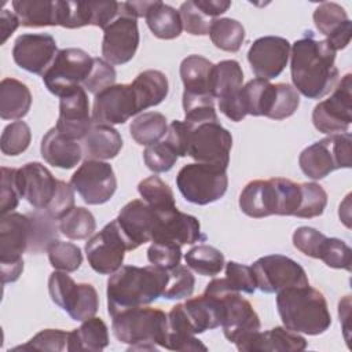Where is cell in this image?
Instances as JSON below:
<instances>
[{
	"label": "cell",
	"instance_id": "9",
	"mask_svg": "<svg viewBox=\"0 0 352 352\" xmlns=\"http://www.w3.org/2000/svg\"><path fill=\"white\" fill-rule=\"evenodd\" d=\"M69 272L55 270L48 278V293L54 304L77 322L96 315L99 296L91 283H76Z\"/></svg>",
	"mask_w": 352,
	"mask_h": 352
},
{
	"label": "cell",
	"instance_id": "52",
	"mask_svg": "<svg viewBox=\"0 0 352 352\" xmlns=\"http://www.w3.org/2000/svg\"><path fill=\"white\" fill-rule=\"evenodd\" d=\"M300 106V94L297 89L287 82L276 84V95L272 104V109L268 114L271 120H285L296 113Z\"/></svg>",
	"mask_w": 352,
	"mask_h": 352
},
{
	"label": "cell",
	"instance_id": "31",
	"mask_svg": "<svg viewBox=\"0 0 352 352\" xmlns=\"http://www.w3.org/2000/svg\"><path fill=\"white\" fill-rule=\"evenodd\" d=\"M131 84L136 95L139 111L160 104L169 92V82L165 73L154 69L139 73Z\"/></svg>",
	"mask_w": 352,
	"mask_h": 352
},
{
	"label": "cell",
	"instance_id": "43",
	"mask_svg": "<svg viewBox=\"0 0 352 352\" xmlns=\"http://www.w3.org/2000/svg\"><path fill=\"white\" fill-rule=\"evenodd\" d=\"M59 231L69 239H87L96 230V221L91 210L74 206L59 219Z\"/></svg>",
	"mask_w": 352,
	"mask_h": 352
},
{
	"label": "cell",
	"instance_id": "57",
	"mask_svg": "<svg viewBox=\"0 0 352 352\" xmlns=\"http://www.w3.org/2000/svg\"><path fill=\"white\" fill-rule=\"evenodd\" d=\"M19 191L16 186V168L1 166L0 187V214L11 213L19 204Z\"/></svg>",
	"mask_w": 352,
	"mask_h": 352
},
{
	"label": "cell",
	"instance_id": "22",
	"mask_svg": "<svg viewBox=\"0 0 352 352\" xmlns=\"http://www.w3.org/2000/svg\"><path fill=\"white\" fill-rule=\"evenodd\" d=\"M92 114L82 85L59 99V116L55 128L66 138L81 140L92 126Z\"/></svg>",
	"mask_w": 352,
	"mask_h": 352
},
{
	"label": "cell",
	"instance_id": "44",
	"mask_svg": "<svg viewBox=\"0 0 352 352\" xmlns=\"http://www.w3.org/2000/svg\"><path fill=\"white\" fill-rule=\"evenodd\" d=\"M184 121L190 125H199L205 122L219 121L214 99L210 95H195L183 92Z\"/></svg>",
	"mask_w": 352,
	"mask_h": 352
},
{
	"label": "cell",
	"instance_id": "63",
	"mask_svg": "<svg viewBox=\"0 0 352 352\" xmlns=\"http://www.w3.org/2000/svg\"><path fill=\"white\" fill-rule=\"evenodd\" d=\"M1 267V282L3 285L6 283H12L19 279L23 271V258L11 261V263H0Z\"/></svg>",
	"mask_w": 352,
	"mask_h": 352
},
{
	"label": "cell",
	"instance_id": "42",
	"mask_svg": "<svg viewBox=\"0 0 352 352\" xmlns=\"http://www.w3.org/2000/svg\"><path fill=\"white\" fill-rule=\"evenodd\" d=\"M142 199L155 210H169L176 208L172 188L157 175L143 179L138 184Z\"/></svg>",
	"mask_w": 352,
	"mask_h": 352
},
{
	"label": "cell",
	"instance_id": "35",
	"mask_svg": "<svg viewBox=\"0 0 352 352\" xmlns=\"http://www.w3.org/2000/svg\"><path fill=\"white\" fill-rule=\"evenodd\" d=\"M11 6L25 28L58 26L56 0H14Z\"/></svg>",
	"mask_w": 352,
	"mask_h": 352
},
{
	"label": "cell",
	"instance_id": "47",
	"mask_svg": "<svg viewBox=\"0 0 352 352\" xmlns=\"http://www.w3.org/2000/svg\"><path fill=\"white\" fill-rule=\"evenodd\" d=\"M30 140L32 132L29 125L25 121H14L1 132L0 150L6 155L15 157L22 154L29 147Z\"/></svg>",
	"mask_w": 352,
	"mask_h": 352
},
{
	"label": "cell",
	"instance_id": "53",
	"mask_svg": "<svg viewBox=\"0 0 352 352\" xmlns=\"http://www.w3.org/2000/svg\"><path fill=\"white\" fill-rule=\"evenodd\" d=\"M177 158L179 157L176 155V153L165 140H160L154 144L146 146L143 151V161L146 166L154 173L170 170L176 164Z\"/></svg>",
	"mask_w": 352,
	"mask_h": 352
},
{
	"label": "cell",
	"instance_id": "11",
	"mask_svg": "<svg viewBox=\"0 0 352 352\" xmlns=\"http://www.w3.org/2000/svg\"><path fill=\"white\" fill-rule=\"evenodd\" d=\"M352 121V76L346 73L333 89V94L319 102L312 111L314 126L326 135L344 133Z\"/></svg>",
	"mask_w": 352,
	"mask_h": 352
},
{
	"label": "cell",
	"instance_id": "1",
	"mask_svg": "<svg viewBox=\"0 0 352 352\" xmlns=\"http://www.w3.org/2000/svg\"><path fill=\"white\" fill-rule=\"evenodd\" d=\"M336 50L326 40H316L311 30L296 40L290 48L293 87L308 99H322L338 82Z\"/></svg>",
	"mask_w": 352,
	"mask_h": 352
},
{
	"label": "cell",
	"instance_id": "14",
	"mask_svg": "<svg viewBox=\"0 0 352 352\" xmlns=\"http://www.w3.org/2000/svg\"><path fill=\"white\" fill-rule=\"evenodd\" d=\"M74 191L88 205H102L111 199L117 190V179L109 162L84 160L70 177Z\"/></svg>",
	"mask_w": 352,
	"mask_h": 352
},
{
	"label": "cell",
	"instance_id": "20",
	"mask_svg": "<svg viewBox=\"0 0 352 352\" xmlns=\"http://www.w3.org/2000/svg\"><path fill=\"white\" fill-rule=\"evenodd\" d=\"M56 54V41L48 33H23L15 38L12 47V59L16 66L41 76Z\"/></svg>",
	"mask_w": 352,
	"mask_h": 352
},
{
	"label": "cell",
	"instance_id": "2",
	"mask_svg": "<svg viewBox=\"0 0 352 352\" xmlns=\"http://www.w3.org/2000/svg\"><path fill=\"white\" fill-rule=\"evenodd\" d=\"M168 282V271L157 265H122L107 280V312L117 314L136 307H144L162 297Z\"/></svg>",
	"mask_w": 352,
	"mask_h": 352
},
{
	"label": "cell",
	"instance_id": "13",
	"mask_svg": "<svg viewBox=\"0 0 352 352\" xmlns=\"http://www.w3.org/2000/svg\"><path fill=\"white\" fill-rule=\"evenodd\" d=\"M231 147L232 136L219 121L191 125L187 155L195 162L228 168Z\"/></svg>",
	"mask_w": 352,
	"mask_h": 352
},
{
	"label": "cell",
	"instance_id": "24",
	"mask_svg": "<svg viewBox=\"0 0 352 352\" xmlns=\"http://www.w3.org/2000/svg\"><path fill=\"white\" fill-rule=\"evenodd\" d=\"M32 223L30 217L18 212L1 216L0 220V263H11L22 258L29 250Z\"/></svg>",
	"mask_w": 352,
	"mask_h": 352
},
{
	"label": "cell",
	"instance_id": "49",
	"mask_svg": "<svg viewBox=\"0 0 352 352\" xmlns=\"http://www.w3.org/2000/svg\"><path fill=\"white\" fill-rule=\"evenodd\" d=\"M195 278L187 265H177L168 271V282L162 297L166 300H182L192 294Z\"/></svg>",
	"mask_w": 352,
	"mask_h": 352
},
{
	"label": "cell",
	"instance_id": "18",
	"mask_svg": "<svg viewBox=\"0 0 352 352\" xmlns=\"http://www.w3.org/2000/svg\"><path fill=\"white\" fill-rule=\"evenodd\" d=\"M140 36L135 18L118 14L103 30L102 55L110 65L128 63L136 54Z\"/></svg>",
	"mask_w": 352,
	"mask_h": 352
},
{
	"label": "cell",
	"instance_id": "29",
	"mask_svg": "<svg viewBox=\"0 0 352 352\" xmlns=\"http://www.w3.org/2000/svg\"><path fill=\"white\" fill-rule=\"evenodd\" d=\"M183 309L195 336L221 324V301L213 294L204 292L198 297L188 298L183 302Z\"/></svg>",
	"mask_w": 352,
	"mask_h": 352
},
{
	"label": "cell",
	"instance_id": "50",
	"mask_svg": "<svg viewBox=\"0 0 352 352\" xmlns=\"http://www.w3.org/2000/svg\"><path fill=\"white\" fill-rule=\"evenodd\" d=\"M351 248L338 238H329L323 241L318 258L322 260L327 267L336 270H345L351 271Z\"/></svg>",
	"mask_w": 352,
	"mask_h": 352
},
{
	"label": "cell",
	"instance_id": "51",
	"mask_svg": "<svg viewBox=\"0 0 352 352\" xmlns=\"http://www.w3.org/2000/svg\"><path fill=\"white\" fill-rule=\"evenodd\" d=\"M223 282L228 290L238 293L253 294L257 289L252 267L236 261L226 263V278H223Z\"/></svg>",
	"mask_w": 352,
	"mask_h": 352
},
{
	"label": "cell",
	"instance_id": "38",
	"mask_svg": "<svg viewBox=\"0 0 352 352\" xmlns=\"http://www.w3.org/2000/svg\"><path fill=\"white\" fill-rule=\"evenodd\" d=\"M168 122L164 114L158 111H147L139 114L129 125L132 139L140 146H150L165 138Z\"/></svg>",
	"mask_w": 352,
	"mask_h": 352
},
{
	"label": "cell",
	"instance_id": "23",
	"mask_svg": "<svg viewBox=\"0 0 352 352\" xmlns=\"http://www.w3.org/2000/svg\"><path fill=\"white\" fill-rule=\"evenodd\" d=\"M157 212L158 223L151 242H172L183 246L206 241L208 236L201 231L197 217L183 213L177 208Z\"/></svg>",
	"mask_w": 352,
	"mask_h": 352
},
{
	"label": "cell",
	"instance_id": "55",
	"mask_svg": "<svg viewBox=\"0 0 352 352\" xmlns=\"http://www.w3.org/2000/svg\"><path fill=\"white\" fill-rule=\"evenodd\" d=\"M147 260L165 271H170L180 264L182 246L172 242H153L147 249Z\"/></svg>",
	"mask_w": 352,
	"mask_h": 352
},
{
	"label": "cell",
	"instance_id": "37",
	"mask_svg": "<svg viewBox=\"0 0 352 352\" xmlns=\"http://www.w3.org/2000/svg\"><path fill=\"white\" fill-rule=\"evenodd\" d=\"M243 84V72L239 62L226 59L213 66L210 95L216 99H226L236 94Z\"/></svg>",
	"mask_w": 352,
	"mask_h": 352
},
{
	"label": "cell",
	"instance_id": "36",
	"mask_svg": "<svg viewBox=\"0 0 352 352\" xmlns=\"http://www.w3.org/2000/svg\"><path fill=\"white\" fill-rule=\"evenodd\" d=\"M144 19L151 33L161 40H173L182 34L183 23L179 11L162 1L155 0Z\"/></svg>",
	"mask_w": 352,
	"mask_h": 352
},
{
	"label": "cell",
	"instance_id": "25",
	"mask_svg": "<svg viewBox=\"0 0 352 352\" xmlns=\"http://www.w3.org/2000/svg\"><path fill=\"white\" fill-rule=\"evenodd\" d=\"M314 23L326 37V41L336 50H344L351 41V21L346 11L337 3H320L314 11Z\"/></svg>",
	"mask_w": 352,
	"mask_h": 352
},
{
	"label": "cell",
	"instance_id": "33",
	"mask_svg": "<svg viewBox=\"0 0 352 352\" xmlns=\"http://www.w3.org/2000/svg\"><path fill=\"white\" fill-rule=\"evenodd\" d=\"M213 66L214 65L209 59L201 55L192 54L186 56L182 60L179 69L180 78L184 85V92L195 95H210Z\"/></svg>",
	"mask_w": 352,
	"mask_h": 352
},
{
	"label": "cell",
	"instance_id": "46",
	"mask_svg": "<svg viewBox=\"0 0 352 352\" xmlns=\"http://www.w3.org/2000/svg\"><path fill=\"white\" fill-rule=\"evenodd\" d=\"M326 205H327V192L320 184L315 182L301 183V201L296 212V217H300V219L318 217L324 212Z\"/></svg>",
	"mask_w": 352,
	"mask_h": 352
},
{
	"label": "cell",
	"instance_id": "39",
	"mask_svg": "<svg viewBox=\"0 0 352 352\" xmlns=\"http://www.w3.org/2000/svg\"><path fill=\"white\" fill-rule=\"evenodd\" d=\"M209 37L216 48L236 52L245 40V28L239 21L232 18H214L210 23Z\"/></svg>",
	"mask_w": 352,
	"mask_h": 352
},
{
	"label": "cell",
	"instance_id": "62",
	"mask_svg": "<svg viewBox=\"0 0 352 352\" xmlns=\"http://www.w3.org/2000/svg\"><path fill=\"white\" fill-rule=\"evenodd\" d=\"M19 25H21V22H19L16 14L4 8L0 14V33H1L0 44H4L8 40V37L16 30V28Z\"/></svg>",
	"mask_w": 352,
	"mask_h": 352
},
{
	"label": "cell",
	"instance_id": "32",
	"mask_svg": "<svg viewBox=\"0 0 352 352\" xmlns=\"http://www.w3.org/2000/svg\"><path fill=\"white\" fill-rule=\"evenodd\" d=\"M109 345V329L103 319L92 316L69 331L67 351H103Z\"/></svg>",
	"mask_w": 352,
	"mask_h": 352
},
{
	"label": "cell",
	"instance_id": "60",
	"mask_svg": "<svg viewBox=\"0 0 352 352\" xmlns=\"http://www.w3.org/2000/svg\"><path fill=\"white\" fill-rule=\"evenodd\" d=\"M74 208V188L70 183H66L63 180L58 182L56 192L45 209L48 214H51L54 219L59 220L63 217L67 212H70Z\"/></svg>",
	"mask_w": 352,
	"mask_h": 352
},
{
	"label": "cell",
	"instance_id": "28",
	"mask_svg": "<svg viewBox=\"0 0 352 352\" xmlns=\"http://www.w3.org/2000/svg\"><path fill=\"white\" fill-rule=\"evenodd\" d=\"M82 157L85 160H111L122 148V138L111 125L92 124L88 133L81 139Z\"/></svg>",
	"mask_w": 352,
	"mask_h": 352
},
{
	"label": "cell",
	"instance_id": "27",
	"mask_svg": "<svg viewBox=\"0 0 352 352\" xmlns=\"http://www.w3.org/2000/svg\"><path fill=\"white\" fill-rule=\"evenodd\" d=\"M40 153L47 164L60 169H72L82 158V148L78 140L63 136L55 126L43 136Z\"/></svg>",
	"mask_w": 352,
	"mask_h": 352
},
{
	"label": "cell",
	"instance_id": "8",
	"mask_svg": "<svg viewBox=\"0 0 352 352\" xmlns=\"http://www.w3.org/2000/svg\"><path fill=\"white\" fill-rule=\"evenodd\" d=\"M205 293L220 298L223 312L220 326L224 337L230 342L239 345L260 330L261 323L257 312L241 293L221 289V286L219 287V283L214 279L206 285Z\"/></svg>",
	"mask_w": 352,
	"mask_h": 352
},
{
	"label": "cell",
	"instance_id": "41",
	"mask_svg": "<svg viewBox=\"0 0 352 352\" xmlns=\"http://www.w3.org/2000/svg\"><path fill=\"white\" fill-rule=\"evenodd\" d=\"M184 261L190 270L202 276L217 275L226 264L224 254L210 245H197L191 248L184 254Z\"/></svg>",
	"mask_w": 352,
	"mask_h": 352
},
{
	"label": "cell",
	"instance_id": "30",
	"mask_svg": "<svg viewBox=\"0 0 352 352\" xmlns=\"http://www.w3.org/2000/svg\"><path fill=\"white\" fill-rule=\"evenodd\" d=\"M32 106V94L22 81L6 77L0 82V117L3 120H21Z\"/></svg>",
	"mask_w": 352,
	"mask_h": 352
},
{
	"label": "cell",
	"instance_id": "15",
	"mask_svg": "<svg viewBox=\"0 0 352 352\" xmlns=\"http://www.w3.org/2000/svg\"><path fill=\"white\" fill-rule=\"evenodd\" d=\"M126 242L114 220L107 223L85 243V254L91 268L100 275H111L122 267Z\"/></svg>",
	"mask_w": 352,
	"mask_h": 352
},
{
	"label": "cell",
	"instance_id": "26",
	"mask_svg": "<svg viewBox=\"0 0 352 352\" xmlns=\"http://www.w3.org/2000/svg\"><path fill=\"white\" fill-rule=\"evenodd\" d=\"M307 348V340L285 326H276L265 331H257L236 345L241 352H298Z\"/></svg>",
	"mask_w": 352,
	"mask_h": 352
},
{
	"label": "cell",
	"instance_id": "21",
	"mask_svg": "<svg viewBox=\"0 0 352 352\" xmlns=\"http://www.w3.org/2000/svg\"><path fill=\"white\" fill-rule=\"evenodd\" d=\"M59 179L40 162H28L16 169V186L21 198L26 199L34 209L45 210L51 204Z\"/></svg>",
	"mask_w": 352,
	"mask_h": 352
},
{
	"label": "cell",
	"instance_id": "64",
	"mask_svg": "<svg viewBox=\"0 0 352 352\" xmlns=\"http://www.w3.org/2000/svg\"><path fill=\"white\" fill-rule=\"evenodd\" d=\"M338 316L340 322L342 326L344 331V338L349 344V333H351V326H349V318H351V296H345L340 300L338 302Z\"/></svg>",
	"mask_w": 352,
	"mask_h": 352
},
{
	"label": "cell",
	"instance_id": "17",
	"mask_svg": "<svg viewBox=\"0 0 352 352\" xmlns=\"http://www.w3.org/2000/svg\"><path fill=\"white\" fill-rule=\"evenodd\" d=\"M290 43L285 37L264 36L253 41L248 51V62L256 78L272 80L287 66Z\"/></svg>",
	"mask_w": 352,
	"mask_h": 352
},
{
	"label": "cell",
	"instance_id": "58",
	"mask_svg": "<svg viewBox=\"0 0 352 352\" xmlns=\"http://www.w3.org/2000/svg\"><path fill=\"white\" fill-rule=\"evenodd\" d=\"M324 239H326L324 234H322L316 228L308 227V226L298 227L293 232V236H292L293 246L297 250H300L302 254L312 257V258H318L320 246Z\"/></svg>",
	"mask_w": 352,
	"mask_h": 352
},
{
	"label": "cell",
	"instance_id": "45",
	"mask_svg": "<svg viewBox=\"0 0 352 352\" xmlns=\"http://www.w3.org/2000/svg\"><path fill=\"white\" fill-rule=\"evenodd\" d=\"M47 253L50 264L58 271L74 272L82 264L81 249L72 242L56 239L48 246Z\"/></svg>",
	"mask_w": 352,
	"mask_h": 352
},
{
	"label": "cell",
	"instance_id": "4",
	"mask_svg": "<svg viewBox=\"0 0 352 352\" xmlns=\"http://www.w3.org/2000/svg\"><path fill=\"white\" fill-rule=\"evenodd\" d=\"M114 337L128 344V351H157L168 336V314L158 308L136 307L113 316Z\"/></svg>",
	"mask_w": 352,
	"mask_h": 352
},
{
	"label": "cell",
	"instance_id": "40",
	"mask_svg": "<svg viewBox=\"0 0 352 352\" xmlns=\"http://www.w3.org/2000/svg\"><path fill=\"white\" fill-rule=\"evenodd\" d=\"M28 216L30 217L32 223V232H30V243L29 250L30 253H43L47 252L48 246L58 239V230L55 220L51 214L45 210L36 209L34 212H29Z\"/></svg>",
	"mask_w": 352,
	"mask_h": 352
},
{
	"label": "cell",
	"instance_id": "3",
	"mask_svg": "<svg viewBox=\"0 0 352 352\" xmlns=\"http://www.w3.org/2000/svg\"><path fill=\"white\" fill-rule=\"evenodd\" d=\"M276 308L283 326L296 333L319 336L331 324L326 297L309 285L278 292Z\"/></svg>",
	"mask_w": 352,
	"mask_h": 352
},
{
	"label": "cell",
	"instance_id": "6",
	"mask_svg": "<svg viewBox=\"0 0 352 352\" xmlns=\"http://www.w3.org/2000/svg\"><path fill=\"white\" fill-rule=\"evenodd\" d=\"M351 143L352 135L349 132L329 135L312 143L300 153L298 165L301 172L312 180H320L333 170L351 168Z\"/></svg>",
	"mask_w": 352,
	"mask_h": 352
},
{
	"label": "cell",
	"instance_id": "59",
	"mask_svg": "<svg viewBox=\"0 0 352 352\" xmlns=\"http://www.w3.org/2000/svg\"><path fill=\"white\" fill-rule=\"evenodd\" d=\"M191 125L186 121L175 120L168 125L165 135V142L172 147L177 157H187L188 154V142H190Z\"/></svg>",
	"mask_w": 352,
	"mask_h": 352
},
{
	"label": "cell",
	"instance_id": "19",
	"mask_svg": "<svg viewBox=\"0 0 352 352\" xmlns=\"http://www.w3.org/2000/svg\"><path fill=\"white\" fill-rule=\"evenodd\" d=\"M116 221L126 242L128 250H135L140 245L153 241L158 223V212L143 199H133L122 206Z\"/></svg>",
	"mask_w": 352,
	"mask_h": 352
},
{
	"label": "cell",
	"instance_id": "34",
	"mask_svg": "<svg viewBox=\"0 0 352 352\" xmlns=\"http://www.w3.org/2000/svg\"><path fill=\"white\" fill-rule=\"evenodd\" d=\"M276 95V84L264 78H253L239 89L246 116L268 117Z\"/></svg>",
	"mask_w": 352,
	"mask_h": 352
},
{
	"label": "cell",
	"instance_id": "61",
	"mask_svg": "<svg viewBox=\"0 0 352 352\" xmlns=\"http://www.w3.org/2000/svg\"><path fill=\"white\" fill-rule=\"evenodd\" d=\"M194 4L201 10L204 15L213 19L224 14L231 7V1L228 0H194Z\"/></svg>",
	"mask_w": 352,
	"mask_h": 352
},
{
	"label": "cell",
	"instance_id": "56",
	"mask_svg": "<svg viewBox=\"0 0 352 352\" xmlns=\"http://www.w3.org/2000/svg\"><path fill=\"white\" fill-rule=\"evenodd\" d=\"M183 29L192 36H206L210 29V18L204 15L201 10L194 4V0L182 3L179 8Z\"/></svg>",
	"mask_w": 352,
	"mask_h": 352
},
{
	"label": "cell",
	"instance_id": "12",
	"mask_svg": "<svg viewBox=\"0 0 352 352\" xmlns=\"http://www.w3.org/2000/svg\"><path fill=\"white\" fill-rule=\"evenodd\" d=\"M257 289L264 293H278L293 286L309 285L305 270L283 254H268L252 264Z\"/></svg>",
	"mask_w": 352,
	"mask_h": 352
},
{
	"label": "cell",
	"instance_id": "48",
	"mask_svg": "<svg viewBox=\"0 0 352 352\" xmlns=\"http://www.w3.org/2000/svg\"><path fill=\"white\" fill-rule=\"evenodd\" d=\"M69 331L60 329H44L33 336L26 344L15 346L12 351H52L62 352L67 351Z\"/></svg>",
	"mask_w": 352,
	"mask_h": 352
},
{
	"label": "cell",
	"instance_id": "7",
	"mask_svg": "<svg viewBox=\"0 0 352 352\" xmlns=\"http://www.w3.org/2000/svg\"><path fill=\"white\" fill-rule=\"evenodd\" d=\"M176 186L183 198L191 204H213L227 191V168L202 162L187 164L177 172Z\"/></svg>",
	"mask_w": 352,
	"mask_h": 352
},
{
	"label": "cell",
	"instance_id": "54",
	"mask_svg": "<svg viewBox=\"0 0 352 352\" xmlns=\"http://www.w3.org/2000/svg\"><path fill=\"white\" fill-rule=\"evenodd\" d=\"M117 73L113 65L106 62L103 58H94V66L89 76L82 82L85 91L96 95L100 91L116 84Z\"/></svg>",
	"mask_w": 352,
	"mask_h": 352
},
{
	"label": "cell",
	"instance_id": "5",
	"mask_svg": "<svg viewBox=\"0 0 352 352\" xmlns=\"http://www.w3.org/2000/svg\"><path fill=\"white\" fill-rule=\"evenodd\" d=\"M293 204V182L285 177L252 180L239 194L241 210L253 219L272 214L289 216Z\"/></svg>",
	"mask_w": 352,
	"mask_h": 352
},
{
	"label": "cell",
	"instance_id": "16",
	"mask_svg": "<svg viewBox=\"0 0 352 352\" xmlns=\"http://www.w3.org/2000/svg\"><path fill=\"white\" fill-rule=\"evenodd\" d=\"M140 113L132 84H114L95 95L92 122L117 125L125 124Z\"/></svg>",
	"mask_w": 352,
	"mask_h": 352
},
{
	"label": "cell",
	"instance_id": "10",
	"mask_svg": "<svg viewBox=\"0 0 352 352\" xmlns=\"http://www.w3.org/2000/svg\"><path fill=\"white\" fill-rule=\"evenodd\" d=\"M94 66V58L81 48H63L43 74L47 89L59 98L82 85Z\"/></svg>",
	"mask_w": 352,
	"mask_h": 352
}]
</instances>
